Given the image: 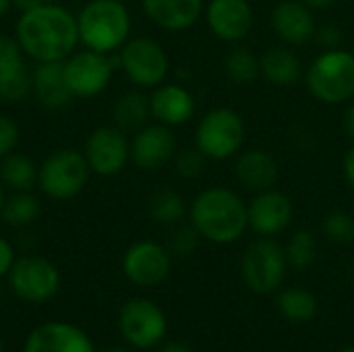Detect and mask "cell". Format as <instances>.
Wrapping results in <instances>:
<instances>
[{"mask_svg":"<svg viewBox=\"0 0 354 352\" xmlns=\"http://www.w3.org/2000/svg\"><path fill=\"white\" fill-rule=\"evenodd\" d=\"M176 137L166 124H145L131 139V162L143 172H158L172 164L176 154Z\"/></svg>","mask_w":354,"mask_h":352,"instance_id":"5bb4252c","label":"cell"},{"mask_svg":"<svg viewBox=\"0 0 354 352\" xmlns=\"http://www.w3.org/2000/svg\"><path fill=\"white\" fill-rule=\"evenodd\" d=\"M118 330L139 351L158 349L168 334V319L160 305L149 299H131L120 307Z\"/></svg>","mask_w":354,"mask_h":352,"instance_id":"9c48e42d","label":"cell"},{"mask_svg":"<svg viewBox=\"0 0 354 352\" xmlns=\"http://www.w3.org/2000/svg\"><path fill=\"white\" fill-rule=\"evenodd\" d=\"M120 2H129V0H120Z\"/></svg>","mask_w":354,"mask_h":352,"instance_id":"681fc988","label":"cell"},{"mask_svg":"<svg viewBox=\"0 0 354 352\" xmlns=\"http://www.w3.org/2000/svg\"><path fill=\"white\" fill-rule=\"evenodd\" d=\"M199 232L195 230V226L189 222H178L172 226L170 234H168V243L166 249L170 251L172 257H189L195 253V249L199 247Z\"/></svg>","mask_w":354,"mask_h":352,"instance_id":"d6a6232c","label":"cell"},{"mask_svg":"<svg viewBox=\"0 0 354 352\" xmlns=\"http://www.w3.org/2000/svg\"><path fill=\"white\" fill-rule=\"evenodd\" d=\"M158 352H193L189 344H185L183 340H168V342H162L158 346Z\"/></svg>","mask_w":354,"mask_h":352,"instance_id":"ab89813d","label":"cell"},{"mask_svg":"<svg viewBox=\"0 0 354 352\" xmlns=\"http://www.w3.org/2000/svg\"><path fill=\"white\" fill-rule=\"evenodd\" d=\"M276 307L284 319H288L292 324H307L317 315L319 301L309 288L290 286V288L280 290V295L276 299Z\"/></svg>","mask_w":354,"mask_h":352,"instance_id":"484cf974","label":"cell"},{"mask_svg":"<svg viewBox=\"0 0 354 352\" xmlns=\"http://www.w3.org/2000/svg\"><path fill=\"white\" fill-rule=\"evenodd\" d=\"M104 352H133V351H129V349H108V351H104Z\"/></svg>","mask_w":354,"mask_h":352,"instance_id":"f6af8a7d","label":"cell"},{"mask_svg":"<svg viewBox=\"0 0 354 352\" xmlns=\"http://www.w3.org/2000/svg\"><path fill=\"white\" fill-rule=\"evenodd\" d=\"M195 95L180 83H162L149 95L151 118L170 129L189 122L195 114Z\"/></svg>","mask_w":354,"mask_h":352,"instance_id":"ffe728a7","label":"cell"},{"mask_svg":"<svg viewBox=\"0 0 354 352\" xmlns=\"http://www.w3.org/2000/svg\"><path fill=\"white\" fill-rule=\"evenodd\" d=\"M207 158L197 149V147H187L174 154L172 158V168L176 172L178 178L183 180H193L197 176H201L203 168H205Z\"/></svg>","mask_w":354,"mask_h":352,"instance_id":"836d02e7","label":"cell"},{"mask_svg":"<svg viewBox=\"0 0 354 352\" xmlns=\"http://www.w3.org/2000/svg\"><path fill=\"white\" fill-rule=\"evenodd\" d=\"M0 180L10 191H31L37 185V166L29 156L10 151L0 160Z\"/></svg>","mask_w":354,"mask_h":352,"instance_id":"83f0119b","label":"cell"},{"mask_svg":"<svg viewBox=\"0 0 354 352\" xmlns=\"http://www.w3.org/2000/svg\"><path fill=\"white\" fill-rule=\"evenodd\" d=\"M23 352H95V346L79 326L48 322L29 332Z\"/></svg>","mask_w":354,"mask_h":352,"instance_id":"ac0fdd59","label":"cell"},{"mask_svg":"<svg viewBox=\"0 0 354 352\" xmlns=\"http://www.w3.org/2000/svg\"><path fill=\"white\" fill-rule=\"evenodd\" d=\"M305 83L326 106L348 104L354 100V54L344 48L324 50L305 71Z\"/></svg>","mask_w":354,"mask_h":352,"instance_id":"277c9868","label":"cell"},{"mask_svg":"<svg viewBox=\"0 0 354 352\" xmlns=\"http://www.w3.org/2000/svg\"><path fill=\"white\" fill-rule=\"evenodd\" d=\"M33 91L31 95L39 106L48 110H60L71 104L73 93L64 79V60L62 62H35L31 71Z\"/></svg>","mask_w":354,"mask_h":352,"instance_id":"603a6c76","label":"cell"},{"mask_svg":"<svg viewBox=\"0 0 354 352\" xmlns=\"http://www.w3.org/2000/svg\"><path fill=\"white\" fill-rule=\"evenodd\" d=\"M205 23L218 39L239 44L251 33L255 12L249 0H209L205 6Z\"/></svg>","mask_w":354,"mask_h":352,"instance_id":"2e32d148","label":"cell"},{"mask_svg":"<svg viewBox=\"0 0 354 352\" xmlns=\"http://www.w3.org/2000/svg\"><path fill=\"white\" fill-rule=\"evenodd\" d=\"M172 270V255L166 245L156 241H137L122 255V274L141 288L162 284Z\"/></svg>","mask_w":354,"mask_h":352,"instance_id":"4fadbf2b","label":"cell"},{"mask_svg":"<svg viewBox=\"0 0 354 352\" xmlns=\"http://www.w3.org/2000/svg\"><path fill=\"white\" fill-rule=\"evenodd\" d=\"M236 180L253 193H261L274 189L280 176V168L276 158L266 149H247L236 156L234 162Z\"/></svg>","mask_w":354,"mask_h":352,"instance_id":"7402d4cb","label":"cell"},{"mask_svg":"<svg viewBox=\"0 0 354 352\" xmlns=\"http://www.w3.org/2000/svg\"><path fill=\"white\" fill-rule=\"evenodd\" d=\"M247 137L243 116L232 108L209 110L195 129V147L214 162L239 156Z\"/></svg>","mask_w":354,"mask_h":352,"instance_id":"5b68a950","label":"cell"},{"mask_svg":"<svg viewBox=\"0 0 354 352\" xmlns=\"http://www.w3.org/2000/svg\"><path fill=\"white\" fill-rule=\"evenodd\" d=\"M261 77L276 87H290L305 77L301 58L290 50V46H276L263 52L259 58Z\"/></svg>","mask_w":354,"mask_h":352,"instance_id":"cb8c5ba5","label":"cell"},{"mask_svg":"<svg viewBox=\"0 0 354 352\" xmlns=\"http://www.w3.org/2000/svg\"><path fill=\"white\" fill-rule=\"evenodd\" d=\"M272 29L284 46H305L313 41L317 31L313 8L303 0H280L272 10Z\"/></svg>","mask_w":354,"mask_h":352,"instance_id":"d6986e66","label":"cell"},{"mask_svg":"<svg viewBox=\"0 0 354 352\" xmlns=\"http://www.w3.org/2000/svg\"><path fill=\"white\" fill-rule=\"evenodd\" d=\"M338 352H354V346H346V349H342V351Z\"/></svg>","mask_w":354,"mask_h":352,"instance_id":"bcb514c9","label":"cell"},{"mask_svg":"<svg viewBox=\"0 0 354 352\" xmlns=\"http://www.w3.org/2000/svg\"><path fill=\"white\" fill-rule=\"evenodd\" d=\"M189 222L201 239L214 245H232L249 230L247 203L232 189L209 187L191 201Z\"/></svg>","mask_w":354,"mask_h":352,"instance_id":"7a4b0ae2","label":"cell"},{"mask_svg":"<svg viewBox=\"0 0 354 352\" xmlns=\"http://www.w3.org/2000/svg\"><path fill=\"white\" fill-rule=\"evenodd\" d=\"M342 129H344L346 137L354 143V104H351V106L346 108V112H344V116H342Z\"/></svg>","mask_w":354,"mask_h":352,"instance_id":"f35d334b","label":"cell"},{"mask_svg":"<svg viewBox=\"0 0 354 352\" xmlns=\"http://www.w3.org/2000/svg\"><path fill=\"white\" fill-rule=\"evenodd\" d=\"M25 58L15 37L0 35V100L19 104L31 95L33 81Z\"/></svg>","mask_w":354,"mask_h":352,"instance_id":"e0dca14e","label":"cell"},{"mask_svg":"<svg viewBox=\"0 0 354 352\" xmlns=\"http://www.w3.org/2000/svg\"><path fill=\"white\" fill-rule=\"evenodd\" d=\"M342 172H344V178H346L348 187L354 191V145L346 151V156L342 160Z\"/></svg>","mask_w":354,"mask_h":352,"instance_id":"74e56055","label":"cell"},{"mask_svg":"<svg viewBox=\"0 0 354 352\" xmlns=\"http://www.w3.org/2000/svg\"><path fill=\"white\" fill-rule=\"evenodd\" d=\"M4 185H2V180H0V210H2V203H4Z\"/></svg>","mask_w":354,"mask_h":352,"instance_id":"ee69618b","label":"cell"},{"mask_svg":"<svg viewBox=\"0 0 354 352\" xmlns=\"http://www.w3.org/2000/svg\"><path fill=\"white\" fill-rule=\"evenodd\" d=\"M118 66L139 89L162 85L170 73V58L164 46L151 37H131L118 50Z\"/></svg>","mask_w":354,"mask_h":352,"instance_id":"ba28073f","label":"cell"},{"mask_svg":"<svg viewBox=\"0 0 354 352\" xmlns=\"http://www.w3.org/2000/svg\"><path fill=\"white\" fill-rule=\"evenodd\" d=\"M114 60L110 54L93 52V50H75L64 60V79L73 93V98L89 100L106 91L112 81Z\"/></svg>","mask_w":354,"mask_h":352,"instance_id":"8fae6325","label":"cell"},{"mask_svg":"<svg viewBox=\"0 0 354 352\" xmlns=\"http://www.w3.org/2000/svg\"><path fill=\"white\" fill-rule=\"evenodd\" d=\"M89 174L91 170L83 151L71 147L56 149L37 166V187L46 197L66 201L85 189Z\"/></svg>","mask_w":354,"mask_h":352,"instance_id":"8992f818","label":"cell"},{"mask_svg":"<svg viewBox=\"0 0 354 352\" xmlns=\"http://www.w3.org/2000/svg\"><path fill=\"white\" fill-rule=\"evenodd\" d=\"M6 278L15 297L27 303H46L60 290L58 268L39 255L17 257Z\"/></svg>","mask_w":354,"mask_h":352,"instance_id":"30bf717a","label":"cell"},{"mask_svg":"<svg viewBox=\"0 0 354 352\" xmlns=\"http://www.w3.org/2000/svg\"><path fill=\"white\" fill-rule=\"evenodd\" d=\"M19 143V124L8 116L0 112V160L15 151Z\"/></svg>","mask_w":354,"mask_h":352,"instance_id":"e575fe53","label":"cell"},{"mask_svg":"<svg viewBox=\"0 0 354 352\" xmlns=\"http://www.w3.org/2000/svg\"><path fill=\"white\" fill-rule=\"evenodd\" d=\"M147 214L153 222L164 226H174L183 222L189 214L185 197L170 187H162L153 191L147 199Z\"/></svg>","mask_w":354,"mask_h":352,"instance_id":"4316f807","label":"cell"},{"mask_svg":"<svg viewBox=\"0 0 354 352\" xmlns=\"http://www.w3.org/2000/svg\"><path fill=\"white\" fill-rule=\"evenodd\" d=\"M286 272V251L278 241L270 237H259L255 243H251L241 259L243 282L255 295H272L280 290Z\"/></svg>","mask_w":354,"mask_h":352,"instance_id":"52a82bcc","label":"cell"},{"mask_svg":"<svg viewBox=\"0 0 354 352\" xmlns=\"http://www.w3.org/2000/svg\"><path fill=\"white\" fill-rule=\"evenodd\" d=\"M52 2H58V0H15V6H19L21 10H27V8H33V6L52 4Z\"/></svg>","mask_w":354,"mask_h":352,"instance_id":"b9f144b4","label":"cell"},{"mask_svg":"<svg viewBox=\"0 0 354 352\" xmlns=\"http://www.w3.org/2000/svg\"><path fill=\"white\" fill-rule=\"evenodd\" d=\"M15 249H12V245L6 241V239H2L0 237V278H4V276H8V272H10V268H12V263H15Z\"/></svg>","mask_w":354,"mask_h":352,"instance_id":"8d00e7d4","label":"cell"},{"mask_svg":"<svg viewBox=\"0 0 354 352\" xmlns=\"http://www.w3.org/2000/svg\"><path fill=\"white\" fill-rule=\"evenodd\" d=\"M149 118H151L149 95H145L139 87L124 91L114 102L112 122H114V127H118L127 135L129 133H137L139 129H143Z\"/></svg>","mask_w":354,"mask_h":352,"instance_id":"d4e9b609","label":"cell"},{"mask_svg":"<svg viewBox=\"0 0 354 352\" xmlns=\"http://www.w3.org/2000/svg\"><path fill=\"white\" fill-rule=\"evenodd\" d=\"M226 75L232 83L236 85H251L261 77V66L259 58L245 46H236L228 52L226 56Z\"/></svg>","mask_w":354,"mask_h":352,"instance_id":"f546056e","label":"cell"},{"mask_svg":"<svg viewBox=\"0 0 354 352\" xmlns=\"http://www.w3.org/2000/svg\"><path fill=\"white\" fill-rule=\"evenodd\" d=\"M286 259H288V268L292 270H309L315 259H317V239L311 230H297L290 234L286 247Z\"/></svg>","mask_w":354,"mask_h":352,"instance_id":"4dcf8cb0","label":"cell"},{"mask_svg":"<svg viewBox=\"0 0 354 352\" xmlns=\"http://www.w3.org/2000/svg\"><path fill=\"white\" fill-rule=\"evenodd\" d=\"M145 17L166 31H185L193 27L203 10V0H141Z\"/></svg>","mask_w":354,"mask_h":352,"instance_id":"44dd1931","label":"cell"},{"mask_svg":"<svg viewBox=\"0 0 354 352\" xmlns=\"http://www.w3.org/2000/svg\"><path fill=\"white\" fill-rule=\"evenodd\" d=\"M15 6V0H0V19L4 17V15H8V10Z\"/></svg>","mask_w":354,"mask_h":352,"instance_id":"7bdbcfd3","label":"cell"},{"mask_svg":"<svg viewBox=\"0 0 354 352\" xmlns=\"http://www.w3.org/2000/svg\"><path fill=\"white\" fill-rule=\"evenodd\" d=\"M79 41L83 48L112 54L131 39V12L120 0H89L77 15Z\"/></svg>","mask_w":354,"mask_h":352,"instance_id":"3957f363","label":"cell"},{"mask_svg":"<svg viewBox=\"0 0 354 352\" xmlns=\"http://www.w3.org/2000/svg\"><path fill=\"white\" fill-rule=\"evenodd\" d=\"M15 39L23 54L33 62H62L81 44L77 15L60 2L21 10Z\"/></svg>","mask_w":354,"mask_h":352,"instance_id":"6da1fadb","label":"cell"},{"mask_svg":"<svg viewBox=\"0 0 354 352\" xmlns=\"http://www.w3.org/2000/svg\"><path fill=\"white\" fill-rule=\"evenodd\" d=\"M0 352H4V346H2V340H0Z\"/></svg>","mask_w":354,"mask_h":352,"instance_id":"c3c4849f","label":"cell"},{"mask_svg":"<svg viewBox=\"0 0 354 352\" xmlns=\"http://www.w3.org/2000/svg\"><path fill=\"white\" fill-rule=\"evenodd\" d=\"M307 6H311L313 10H328L332 6H336L340 0H303Z\"/></svg>","mask_w":354,"mask_h":352,"instance_id":"60d3db41","label":"cell"},{"mask_svg":"<svg viewBox=\"0 0 354 352\" xmlns=\"http://www.w3.org/2000/svg\"><path fill=\"white\" fill-rule=\"evenodd\" d=\"M83 156L93 174L116 176L131 162V139L114 124L97 127L87 135Z\"/></svg>","mask_w":354,"mask_h":352,"instance_id":"7c38bea8","label":"cell"},{"mask_svg":"<svg viewBox=\"0 0 354 352\" xmlns=\"http://www.w3.org/2000/svg\"><path fill=\"white\" fill-rule=\"evenodd\" d=\"M39 214H41L39 199L31 191H12L8 197H4L0 210V218L4 220V224L15 228L33 224L39 218Z\"/></svg>","mask_w":354,"mask_h":352,"instance_id":"f1b7e54d","label":"cell"},{"mask_svg":"<svg viewBox=\"0 0 354 352\" xmlns=\"http://www.w3.org/2000/svg\"><path fill=\"white\" fill-rule=\"evenodd\" d=\"M324 237L334 245H351L354 241V216L346 210H332L322 224Z\"/></svg>","mask_w":354,"mask_h":352,"instance_id":"1f68e13d","label":"cell"},{"mask_svg":"<svg viewBox=\"0 0 354 352\" xmlns=\"http://www.w3.org/2000/svg\"><path fill=\"white\" fill-rule=\"evenodd\" d=\"M351 274H353V282H354V261H353V268H351Z\"/></svg>","mask_w":354,"mask_h":352,"instance_id":"7dc6e473","label":"cell"},{"mask_svg":"<svg viewBox=\"0 0 354 352\" xmlns=\"http://www.w3.org/2000/svg\"><path fill=\"white\" fill-rule=\"evenodd\" d=\"M324 50H334V48H340L342 44V29L338 25H332V23H326L322 27H317L315 31V37H313Z\"/></svg>","mask_w":354,"mask_h":352,"instance_id":"d590c367","label":"cell"},{"mask_svg":"<svg viewBox=\"0 0 354 352\" xmlns=\"http://www.w3.org/2000/svg\"><path fill=\"white\" fill-rule=\"evenodd\" d=\"M249 230L257 237H278L282 234L295 218V205L290 197L278 189H268L255 193L251 203H247Z\"/></svg>","mask_w":354,"mask_h":352,"instance_id":"9a60e30c","label":"cell"}]
</instances>
